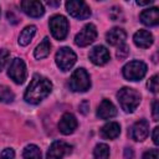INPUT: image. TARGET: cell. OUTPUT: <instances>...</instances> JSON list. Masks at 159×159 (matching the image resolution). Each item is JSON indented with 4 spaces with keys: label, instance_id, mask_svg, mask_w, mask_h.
I'll list each match as a JSON object with an SVG mask.
<instances>
[{
    "label": "cell",
    "instance_id": "16",
    "mask_svg": "<svg viewBox=\"0 0 159 159\" xmlns=\"http://www.w3.org/2000/svg\"><path fill=\"white\" fill-rule=\"evenodd\" d=\"M125 37H127V34L120 27H113L106 35L107 42L109 45H112V46H120L122 43H124Z\"/></svg>",
    "mask_w": 159,
    "mask_h": 159
},
{
    "label": "cell",
    "instance_id": "32",
    "mask_svg": "<svg viewBox=\"0 0 159 159\" xmlns=\"http://www.w3.org/2000/svg\"><path fill=\"white\" fill-rule=\"evenodd\" d=\"M133 150L130 148H125L124 149V158L125 159H133Z\"/></svg>",
    "mask_w": 159,
    "mask_h": 159
},
{
    "label": "cell",
    "instance_id": "30",
    "mask_svg": "<svg viewBox=\"0 0 159 159\" xmlns=\"http://www.w3.org/2000/svg\"><path fill=\"white\" fill-rule=\"evenodd\" d=\"M158 106H159V102H158V99H155V101L153 102V119H154V120H158V118H159V114H158Z\"/></svg>",
    "mask_w": 159,
    "mask_h": 159
},
{
    "label": "cell",
    "instance_id": "24",
    "mask_svg": "<svg viewBox=\"0 0 159 159\" xmlns=\"http://www.w3.org/2000/svg\"><path fill=\"white\" fill-rule=\"evenodd\" d=\"M15 98V94L14 92L6 87V86H0V102H4V103H11Z\"/></svg>",
    "mask_w": 159,
    "mask_h": 159
},
{
    "label": "cell",
    "instance_id": "34",
    "mask_svg": "<svg viewBox=\"0 0 159 159\" xmlns=\"http://www.w3.org/2000/svg\"><path fill=\"white\" fill-rule=\"evenodd\" d=\"M7 19H9L12 24H16V22H17V19L14 16V14H12L11 11H9V12H7Z\"/></svg>",
    "mask_w": 159,
    "mask_h": 159
},
{
    "label": "cell",
    "instance_id": "17",
    "mask_svg": "<svg viewBox=\"0 0 159 159\" xmlns=\"http://www.w3.org/2000/svg\"><path fill=\"white\" fill-rule=\"evenodd\" d=\"M116 114H117V109L114 104L108 99H102L97 109V117L101 119H108V118L114 117Z\"/></svg>",
    "mask_w": 159,
    "mask_h": 159
},
{
    "label": "cell",
    "instance_id": "26",
    "mask_svg": "<svg viewBox=\"0 0 159 159\" xmlns=\"http://www.w3.org/2000/svg\"><path fill=\"white\" fill-rule=\"evenodd\" d=\"M147 86H148V89L150 92L157 93L158 92V88H159V84H158V75H154L152 78H149Z\"/></svg>",
    "mask_w": 159,
    "mask_h": 159
},
{
    "label": "cell",
    "instance_id": "2",
    "mask_svg": "<svg viewBox=\"0 0 159 159\" xmlns=\"http://www.w3.org/2000/svg\"><path fill=\"white\" fill-rule=\"evenodd\" d=\"M117 98H118V102H119L122 109L127 113L134 112L140 103L139 92L133 88H129V87L120 88L117 93Z\"/></svg>",
    "mask_w": 159,
    "mask_h": 159
},
{
    "label": "cell",
    "instance_id": "11",
    "mask_svg": "<svg viewBox=\"0 0 159 159\" xmlns=\"http://www.w3.org/2000/svg\"><path fill=\"white\" fill-rule=\"evenodd\" d=\"M128 134L133 140H137V142L144 140L149 134V123H148V120L139 119L138 122H135L130 127V129L128 130Z\"/></svg>",
    "mask_w": 159,
    "mask_h": 159
},
{
    "label": "cell",
    "instance_id": "10",
    "mask_svg": "<svg viewBox=\"0 0 159 159\" xmlns=\"http://www.w3.org/2000/svg\"><path fill=\"white\" fill-rule=\"evenodd\" d=\"M71 152H72V145H70L68 143L63 140H56L50 145L46 158L47 159H62L65 155L70 154Z\"/></svg>",
    "mask_w": 159,
    "mask_h": 159
},
{
    "label": "cell",
    "instance_id": "3",
    "mask_svg": "<svg viewBox=\"0 0 159 159\" xmlns=\"http://www.w3.org/2000/svg\"><path fill=\"white\" fill-rule=\"evenodd\" d=\"M68 86L73 92H86L91 87L89 75L84 68H77L70 77Z\"/></svg>",
    "mask_w": 159,
    "mask_h": 159
},
{
    "label": "cell",
    "instance_id": "5",
    "mask_svg": "<svg viewBox=\"0 0 159 159\" xmlns=\"http://www.w3.org/2000/svg\"><path fill=\"white\" fill-rule=\"evenodd\" d=\"M50 30L52 36L58 40L62 41L68 32V21L65 16L62 15H53L50 19Z\"/></svg>",
    "mask_w": 159,
    "mask_h": 159
},
{
    "label": "cell",
    "instance_id": "27",
    "mask_svg": "<svg viewBox=\"0 0 159 159\" xmlns=\"http://www.w3.org/2000/svg\"><path fill=\"white\" fill-rule=\"evenodd\" d=\"M10 57V52L5 48H1L0 50V72L2 71V68L5 67V65L7 63V60Z\"/></svg>",
    "mask_w": 159,
    "mask_h": 159
},
{
    "label": "cell",
    "instance_id": "14",
    "mask_svg": "<svg viewBox=\"0 0 159 159\" xmlns=\"http://www.w3.org/2000/svg\"><path fill=\"white\" fill-rule=\"evenodd\" d=\"M78 125V122L76 119V117L72 114V113H65L60 122H58V129L62 134H71L75 132V129L77 128Z\"/></svg>",
    "mask_w": 159,
    "mask_h": 159
},
{
    "label": "cell",
    "instance_id": "33",
    "mask_svg": "<svg viewBox=\"0 0 159 159\" xmlns=\"http://www.w3.org/2000/svg\"><path fill=\"white\" fill-rule=\"evenodd\" d=\"M158 132H159V128L155 127L153 129V142H154V144H158L159 143V140H158Z\"/></svg>",
    "mask_w": 159,
    "mask_h": 159
},
{
    "label": "cell",
    "instance_id": "6",
    "mask_svg": "<svg viewBox=\"0 0 159 159\" xmlns=\"http://www.w3.org/2000/svg\"><path fill=\"white\" fill-rule=\"evenodd\" d=\"M9 77L15 82V83H24L26 77H27V70H26V65L21 58H14L12 62L9 66V71H7Z\"/></svg>",
    "mask_w": 159,
    "mask_h": 159
},
{
    "label": "cell",
    "instance_id": "4",
    "mask_svg": "<svg viewBox=\"0 0 159 159\" xmlns=\"http://www.w3.org/2000/svg\"><path fill=\"white\" fill-rule=\"evenodd\" d=\"M147 73V65L142 61H130L123 67V76L128 81H140Z\"/></svg>",
    "mask_w": 159,
    "mask_h": 159
},
{
    "label": "cell",
    "instance_id": "35",
    "mask_svg": "<svg viewBox=\"0 0 159 159\" xmlns=\"http://www.w3.org/2000/svg\"><path fill=\"white\" fill-rule=\"evenodd\" d=\"M137 4L138 5H150V4H153V1L152 0H149V1H137Z\"/></svg>",
    "mask_w": 159,
    "mask_h": 159
},
{
    "label": "cell",
    "instance_id": "8",
    "mask_svg": "<svg viewBox=\"0 0 159 159\" xmlns=\"http://www.w3.org/2000/svg\"><path fill=\"white\" fill-rule=\"evenodd\" d=\"M77 56L70 47H62L56 53V63L62 71H68L76 63Z\"/></svg>",
    "mask_w": 159,
    "mask_h": 159
},
{
    "label": "cell",
    "instance_id": "36",
    "mask_svg": "<svg viewBox=\"0 0 159 159\" xmlns=\"http://www.w3.org/2000/svg\"><path fill=\"white\" fill-rule=\"evenodd\" d=\"M47 5H50V6H58V5H60V2H58V1H56V2H52V1H47Z\"/></svg>",
    "mask_w": 159,
    "mask_h": 159
},
{
    "label": "cell",
    "instance_id": "15",
    "mask_svg": "<svg viewBox=\"0 0 159 159\" xmlns=\"http://www.w3.org/2000/svg\"><path fill=\"white\" fill-rule=\"evenodd\" d=\"M140 21L147 26H157L159 24V9L149 7L140 12Z\"/></svg>",
    "mask_w": 159,
    "mask_h": 159
},
{
    "label": "cell",
    "instance_id": "29",
    "mask_svg": "<svg viewBox=\"0 0 159 159\" xmlns=\"http://www.w3.org/2000/svg\"><path fill=\"white\" fill-rule=\"evenodd\" d=\"M143 159H159L158 149H150L143 154Z\"/></svg>",
    "mask_w": 159,
    "mask_h": 159
},
{
    "label": "cell",
    "instance_id": "21",
    "mask_svg": "<svg viewBox=\"0 0 159 159\" xmlns=\"http://www.w3.org/2000/svg\"><path fill=\"white\" fill-rule=\"evenodd\" d=\"M50 51H51L50 40H48V37H45V39L40 42V45L36 47V50H35L34 55H35V57H36L37 60H41V58L47 57V56H48V53H50Z\"/></svg>",
    "mask_w": 159,
    "mask_h": 159
},
{
    "label": "cell",
    "instance_id": "31",
    "mask_svg": "<svg viewBox=\"0 0 159 159\" xmlns=\"http://www.w3.org/2000/svg\"><path fill=\"white\" fill-rule=\"evenodd\" d=\"M88 107H89V103H88L87 101H83V102L80 104V111H81L83 114H86V113H87V109H88Z\"/></svg>",
    "mask_w": 159,
    "mask_h": 159
},
{
    "label": "cell",
    "instance_id": "1",
    "mask_svg": "<svg viewBox=\"0 0 159 159\" xmlns=\"http://www.w3.org/2000/svg\"><path fill=\"white\" fill-rule=\"evenodd\" d=\"M51 91H52V83L50 80L40 75H34L24 97L27 103L39 104L51 93Z\"/></svg>",
    "mask_w": 159,
    "mask_h": 159
},
{
    "label": "cell",
    "instance_id": "18",
    "mask_svg": "<svg viewBox=\"0 0 159 159\" xmlns=\"http://www.w3.org/2000/svg\"><path fill=\"white\" fill-rule=\"evenodd\" d=\"M134 43L140 48H148L153 43V35L147 30H139L133 36Z\"/></svg>",
    "mask_w": 159,
    "mask_h": 159
},
{
    "label": "cell",
    "instance_id": "22",
    "mask_svg": "<svg viewBox=\"0 0 159 159\" xmlns=\"http://www.w3.org/2000/svg\"><path fill=\"white\" fill-rule=\"evenodd\" d=\"M22 158L24 159H41V150L37 145L30 144L24 149Z\"/></svg>",
    "mask_w": 159,
    "mask_h": 159
},
{
    "label": "cell",
    "instance_id": "12",
    "mask_svg": "<svg viewBox=\"0 0 159 159\" xmlns=\"http://www.w3.org/2000/svg\"><path fill=\"white\" fill-rule=\"evenodd\" d=\"M89 60L97 66H103L111 60V55L104 46L98 45L89 51Z\"/></svg>",
    "mask_w": 159,
    "mask_h": 159
},
{
    "label": "cell",
    "instance_id": "23",
    "mask_svg": "<svg viewBox=\"0 0 159 159\" xmlns=\"http://www.w3.org/2000/svg\"><path fill=\"white\" fill-rule=\"evenodd\" d=\"M93 157H94V159H108L109 158V147L103 143L97 144L93 150Z\"/></svg>",
    "mask_w": 159,
    "mask_h": 159
},
{
    "label": "cell",
    "instance_id": "20",
    "mask_svg": "<svg viewBox=\"0 0 159 159\" xmlns=\"http://www.w3.org/2000/svg\"><path fill=\"white\" fill-rule=\"evenodd\" d=\"M35 34H36V26H34V25L26 26V27L21 31V34H20V36H19V43H20L21 46L29 45L30 41L32 40V37L35 36Z\"/></svg>",
    "mask_w": 159,
    "mask_h": 159
},
{
    "label": "cell",
    "instance_id": "13",
    "mask_svg": "<svg viewBox=\"0 0 159 159\" xmlns=\"http://www.w3.org/2000/svg\"><path fill=\"white\" fill-rule=\"evenodd\" d=\"M22 11L31 16V17H40L43 15L45 12V9H43V5L40 2V1H35V0H24L21 1L20 4Z\"/></svg>",
    "mask_w": 159,
    "mask_h": 159
},
{
    "label": "cell",
    "instance_id": "28",
    "mask_svg": "<svg viewBox=\"0 0 159 159\" xmlns=\"http://www.w3.org/2000/svg\"><path fill=\"white\" fill-rule=\"evenodd\" d=\"M14 158H15V152L11 148H5L0 154V159H14Z\"/></svg>",
    "mask_w": 159,
    "mask_h": 159
},
{
    "label": "cell",
    "instance_id": "9",
    "mask_svg": "<svg viewBox=\"0 0 159 159\" xmlns=\"http://www.w3.org/2000/svg\"><path fill=\"white\" fill-rule=\"evenodd\" d=\"M97 37V29L93 24H87L75 37V43L80 47H86L91 45Z\"/></svg>",
    "mask_w": 159,
    "mask_h": 159
},
{
    "label": "cell",
    "instance_id": "19",
    "mask_svg": "<svg viewBox=\"0 0 159 159\" xmlns=\"http://www.w3.org/2000/svg\"><path fill=\"white\" fill-rule=\"evenodd\" d=\"M120 134V125L117 122H109L101 128V135L104 139H116Z\"/></svg>",
    "mask_w": 159,
    "mask_h": 159
},
{
    "label": "cell",
    "instance_id": "25",
    "mask_svg": "<svg viewBox=\"0 0 159 159\" xmlns=\"http://www.w3.org/2000/svg\"><path fill=\"white\" fill-rule=\"evenodd\" d=\"M129 53V47L128 45L125 43H122L120 46H118V50H117V58L118 60H124Z\"/></svg>",
    "mask_w": 159,
    "mask_h": 159
},
{
    "label": "cell",
    "instance_id": "7",
    "mask_svg": "<svg viewBox=\"0 0 159 159\" xmlns=\"http://www.w3.org/2000/svg\"><path fill=\"white\" fill-rule=\"evenodd\" d=\"M66 10L72 17H76L78 20H83L91 16L89 6L84 1L70 0L66 2Z\"/></svg>",
    "mask_w": 159,
    "mask_h": 159
}]
</instances>
